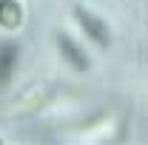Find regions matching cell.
<instances>
[{
    "mask_svg": "<svg viewBox=\"0 0 148 145\" xmlns=\"http://www.w3.org/2000/svg\"><path fill=\"white\" fill-rule=\"evenodd\" d=\"M0 142H3V137H0Z\"/></svg>",
    "mask_w": 148,
    "mask_h": 145,
    "instance_id": "8992f818",
    "label": "cell"
},
{
    "mask_svg": "<svg viewBox=\"0 0 148 145\" xmlns=\"http://www.w3.org/2000/svg\"><path fill=\"white\" fill-rule=\"evenodd\" d=\"M46 100H49V88H46V85H32L29 91H23L20 97H14V100L6 105V117L20 120V117L37 114V111L46 105Z\"/></svg>",
    "mask_w": 148,
    "mask_h": 145,
    "instance_id": "6da1fadb",
    "label": "cell"
},
{
    "mask_svg": "<svg viewBox=\"0 0 148 145\" xmlns=\"http://www.w3.org/2000/svg\"><path fill=\"white\" fill-rule=\"evenodd\" d=\"M74 17H77L80 29L86 31V37L91 40L94 46H100V49H108L111 46V29H108V23L100 17V14H94L88 9L77 6V9H74Z\"/></svg>",
    "mask_w": 148,
    "mask_h": 145,
    "instance_id": "7a4b0ae2",
    "label": "cell"
},
{
    "mask_svg": "<svg viewBox=\"0 0 148 145\" xmlns=\"http://www.w3.org/2000/svg\"><path fill=\"white\" fill-rule=\"evenodd\" d=\"M57 49H60L63 60L71 66L74 71H88V68H91V57H88V51H86L74 37H69L66 31L57 34Z\"/></svg>",
    "mask_w": 148,
    "mask_h": 145,
    "instance_id": "3957f363",
    "label": "cell"
},
{
    "mask_svg": "<svg viewBox=\"0 0 148 145\" xmlns=\"http://www.w3.org/2000/svg\"><path fill=\"white\" fill-rule=\"evenodd\" d=\"M26 20L23 3L20 0H0V29L6 31H17Z\"/></svg>",
    "mask_w": 148,
    "mask_h": 145,
    "instance_id": "5b68a950",
    "label": "cell"
},
{
    "mask_svg": "<svg viewBox=\"0 0 148 145\" xmlns=\"http://www.w3.org/2000/svg\"><path fill=\"white\" fill-rule=\"evenodd\" d=\"M20 63L17 43H0V88H6L14 77V68Z\"/></svg>",
    "mask_w": 148,
    "mask_h": 145,
    "instance_id": "277c9868",
    "label": "cell"
}]
</instances>
